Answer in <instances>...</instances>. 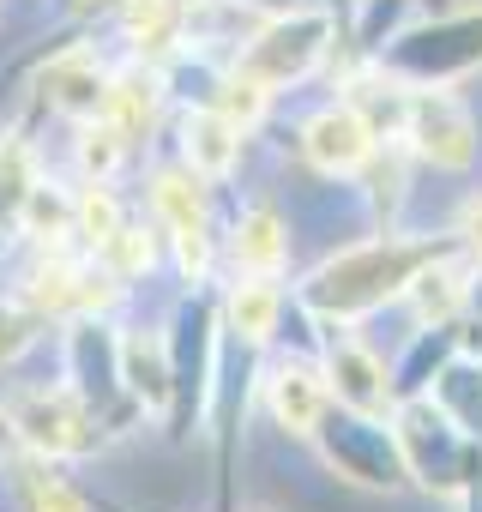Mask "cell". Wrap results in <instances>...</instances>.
<instances>
[{
    "label": "cell",
    "instance_id": "obj_1",
    "mask_svg": "<svg viewBox=\"0 0 482 512\" xmlns=\"http://www.w3.org/2000/svg\"><path fill=\"white\" fill-rule=\"evenodd\" d=\"M434 253H446V247L440 241H362V247L338 253V260H326L308 278L302 296L326 320H356V314H374L392 296H404L410 278L434 260Z\"/></svg>",
    "mask_w": 482,
    "mask_h": 512
},
{
    "label": "cell",
    "instance_id": "obj_2",
    "mask_svg": "<svg viewBox=\"0 0 482 512\" xmlns=\"http://www.w3.org/2000/svg\"><path fill=\"white\" fill-rule=\"evenodd\" d=\"M380 61H386L392 79H416V85H446V79L476 73L482 67V7H464V13H446L434 25L398 31L380 49Z\"/></svg>",
    "mask_w": 482,
    "mask_h": 512
},
{
    "label": "cell",
    "instance_id": "obj_3",
    "mask_svg": "<svg viewBox=\"0 0 482 512\" xmlns=\"http://www.w3.org/2000/svg\"><path fill=\"white\" fill-rule=\"evenodd\" d=\"M326 37H332V19H326V13H302V7H290V13H278L248 49H241L235 73H241V79H254V85H266V91H278V85H302V79L326 61Z\"/></svg>",
    "mask_w": 482,
    "mask_h": 512
},
{
    "label": "cell",
    "instance_id": "obj_4",
    "mask_svg": "<svg viewBox=\"0 0 482 512\" xmlns=\"http://www.w3.org/2000/svg\"><path fill=\"white\" fill-rule=\"evenodd\" d=\"M392 440H398L404 476H416L422 488H440V494H452V488L464 482V464H470V434H464V428H458L446 410H434V404L410 398V404L398 410V428H392Z\"/></svg>",
    "mask_w": 482,
    "mask_h": 512
},
{
    "label": "cell",
    "instance_id": "obj_5",
    "mask_svg": "<svg viewBox=\"0 0 482 512\" xmlns=\"http://www.w3.org/2000/svg\"><path fill=\"white\" fill-rule=\"evenodd\" d=\"M404 139H410L416 157H428L434 169H470V163H476V145H482L470 109H464L446 85H422V91H410Z\"/></svg>",
    "mask_w": 482,
    "mask_h": 512
},
{
    "label": "cell",
    "instance_id": "obj_6",
    "mask_svg": "<svg viewBox=\"0 0 482 512\" xmlns=\"http://www.w3.org/2000/svg\"><path fill=\"white\" fill-rule=\"evenodd\" d=\"M13 422L49 458H73V452H91L97 446V410L79 392H25L13 404Z\"/></svg>",
    "mask_w": 482,
    "mask_h": 512
},
{
    "label": "cell",
    "instance_id": "obj_7",
    "mask_svg": "<svg viewBox=\"0 0 482 512\" xmlns=\"http://www.w3.org/2000/svg\"><path fill=\"white\" fill-rule=\"evenodd\" d=\"M302 151L320 175H362L380 151V133L356 103H332L302 127Z\"/></svg>",
    "mask_w": 482,
    "mask_h": 512
},
{
    "label": "cell",
    "instance_id": "obj_8",
    "mask_svg": "<svg viewBox=\"0 0 482 512\" xmlns=\"http://www.w3.org/2000/svg\"><path fill=\"white\" fill-rule=\"evenodd\" d=\"M320 428H326V458L344 470V476H356V482H368V488H398V476H404V458H398V440L386 434V428H374V416H338V422H326L320 416ZM314 428V434H320Z\"/></svg>",
    "mask_w": 482,
    "mask_h": 512
},
{
    "label": "cell",
    "instance_id": "obj_9",
    "mask_svg": "<svg viewBox=\"0 0 482 512\" xmlns=\"http://www.w3.org/2000/svg\"><path fill=\"white\" fill-rule=\"evenodd\" d=\"M326 380H332L338 404L356 410V416H380L386 398H392V386H386V380H392L386 362H380L374 350H362L356 338H332V350H326Z\"/></svg>",
    "mask_w": 482,
    "mask_h": 512
},
{
    "label": "cell",
    "instance_id": "obj_10",
    "mask_svg": "<svg viewBox=\"0 0 482 512\" xmlns=\"http://www.w3.org/2000/svg\"><path fill=\"white\" fill-rule=\"evenodd\" d=\"M181 157H187V169L205 175V181L229 175V169L241 163V121H229L217 103H211V109H193V115L181 121Z\"/></svg>",
    "mask_w": 482,
    "mask_h": 512
},
{
    "label": "cell",
    "instance_id": "obj_11",
    "mask_svg": "<svg viewBox=\"0 0 482 512\" xmlns=\"http://www.w3.org/2000/svg\"><path fill=\"white\" fill-rule=\"evenodd\" d=\"M266 398H272V416L284 434H314L326 416V380L308 362H278L266 380Z\"/></svg>",
    "mask_w": 482,
    "mask_h": 512
},
{
    "label": "cell",
    "instance_id": "obj_12",
    "mask_svg": "<svg viewBox=\"0 0 482 512\" xmlns=\"http://www.w3.org/2000/svg\"><path fill=\"white\" fill-rule=\"evenodd\" d=\"M43 97H49L61 115H73V121H91V115H103L109 73H103L91 55H61V61L43 73Z\"/></svg>",
    "mask_w": 482,
    "mask_h": 512
},
{
    "label": "cell",
    "instance_id": "obj_13",
    "mask_svg": "<svg viewBox=\"0 0 482 512\" xmlns=\"http://www.w3.org/2000/svg\"><path fill=\"white\" fill-rule=\"evenodd\" d=\"M284 260H290V235H284V223H278L266 205H254L248 217L235 223V266L248 272V278H272Z\"/></svg>",
    "mask_w": 482,
    "mask_h": 512
},
{
    "label": "cell",
    "instance_id": "obj_14",
    "mask_svg": "<svg viewBox=\"0 0 482 512\" xmlns=\"http://www.w3.org/2000/svg\"><path fill=\"white\" fill-rule=\"evenodd\" d=\"M31 193H37V169H31V151L25 139H0V247H7L31 211Z\"/></svg>",
    "mask_w": 482,
    "mask_h": 512
},
{
    "label": "cell",
    "instance_id": "obj_15",
    "mask_svg": "<svg viewBox=\"0 0 482 512\" xmlns=\"http://www.w3.org/2000/svg\"><path fill=\"white\" fill-rule=\"evenodd\" d=\"M103 115H109V121H115L127 139L151 133V115H157V73H139V67H127L121 79H109Z\"/></svg>",
    "mask_w": 482,
    "mask_h": 512
},
{
    "label": "cell",
    "instance_id": "obj_16",
    "mask_svg": "<svg viewBox=\"0 0 482 512\" xmlns=\"http://www.w3.org/2000/svg\"><path fill=\"white\" fill-rule=\"evenodd\" d=\"M278 308H284L278 284L272 278H248V284L229 296V326L241 332V344H266L272 326H278Z\"/></svg>",
    "mask_w": 482,
    "mask_h": 512
},
{
    "label": "cell",
    "instance_id": "obj_17",
    "mask_svg": "<svg viewBox=\"0 0 482 512\" xmlns=\"http://www.w3.org/2000/svg\"><path fill=\"white\" fill-rule=\"evenodd\" d=\"M151 199H157L169 235H181V229H205V199H199V187H193V169H187V175H181V169H163Z\"/></svg>",
    "mask_w": 482,
    "mask_h": 512
},
{
    "label": "cell",
    "instance_id": "obj_18",
    "mask_svg": "<svg viewBox=\"0 0 482 512\" xmlns=\"http://www.w3.org/2000/svg\"><path fill=\"white\" fill-rule=\"evenodd\" d=\"M133 139L103 115V121H85V133H79V163H85V175L91 181H109L115 169H121V151H127Z\"/></svg>",
    "mask_w": 482,
    "mask_h": 512
},
{
    "label": "cell",
    "instance_id": "obj_19",
    "mask_svg": "<svg viewBox=\"0 0 482 512\" xmlns=\"http://www.w3.org/2000/svg\"><path fill=\"white\" fill-rule=\"evenodd\" d=\"M19 500H25V512H85V500H79L55 470H43V464H25Z\"/></svg>",
    "mask_w": 482,
    "mask_h": 512
},
{
    "label": "cell",
    "instance_id": "obj_20",
    "mask_svg": "<svg viewBox=\"0 0 482 512\" xmlns=\"http://www.w3.org/2000/svg\"><path fill=\"white\" fill-rule=\"evenodd\" d=\"M458 350L482 362V266H476V278L464 290V308H458Z\"/></svg>",
    "mask_w": 482,
    "mask_h": 512
},
{
    "label": "cell",
    "instance_id": "obj_21",
    "mask_svg": "<svg viewBox=\"0 0 482 512\" xmlns=\"http://www.w3.org/2000/svg\"><path fill=\"white\" fill-rule=\"evenodd\" d=\"M452 247L464 253L470 266H482V193H470L458 205V229H452Z\"/></svg>",
    "mask_w": 482,
    "mask_h": 512
},
{
    "label": "cell",
    "instance_id": "obj_22",
    "mask_svg": "<svg viewBox=\"0 0 482 512\" xmlns=\"http://www.w3.org/2000/svg\"><path fill=\"white\" fill-rule=\"evenodd\" d=\"M31 338H37V320H31L25 308H0V362L25 356V350H31Z\"/></svg>",
    "mask_w": 482,
    "mask_h": 512
},
{
    "label": "cell",
    "instance_id": "obj_23",
    "mask_svg": "<svg viewBox=\"0 0 482 512\" xmlns=\"http://www.w3.org/2000/svg\"><path fill=\"white\" fill-rule=\"evenodd\" d=\"M254 7H266V13H290L296 0H254Z\"/></svg>",
    "mask_w": 482,
    "mask_h": 512
},
{
    "label": "cell",
    "instance_id": "obj_24",
    "mask_svg": "<svg viewBox=\"0 0 482 512\" xmlns=\"http://www.w3.org/2000/svg\"><path fill=\"white\" fill-rule=\"evenodd\" d=\"M0 446H7V428H0Z\"/></svg>",
    "mask_w": 482,
    "mask_h": 512
}]
</instances>
